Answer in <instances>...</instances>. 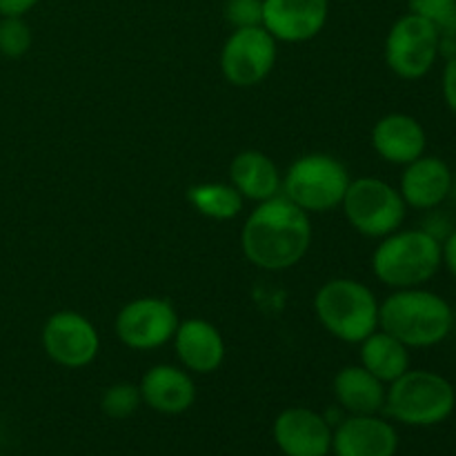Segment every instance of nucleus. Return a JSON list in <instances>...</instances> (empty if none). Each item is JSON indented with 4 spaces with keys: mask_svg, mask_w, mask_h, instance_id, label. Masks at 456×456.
<instances>
[{
    "mask_svg": "<svg viewBox=\"0 0 456 456\" xmlns=\"http://www.w3.org/2000/svg\"><path fill=\"white\" fill-rule=\"evenodd\" d=\"M456 408L454 386L430 370H408L390 383L383 412L412 428L439 426Z\"/></svg>",
    "mask_w": 456,
    "mask_h": 456,
    "instance_id": "20e7f679",
    "label": "nucleus"
},
{
    "mask_svg": "<svg viewBox=\"0 0 456 456\" xmlns=\"http://www.w3.org/2000/svg\"><path fill=\"white\" fill-rule=\"evenodd\" d=\"M314 312L321 325L343 343H361L379 330L377 297L354 279H332L321 285Z\"/></svg>",
    "mask_w": 456,
    "mask_h": 456,
    "instance_id": "39448f33",
    "label": "nucleus"
},
{
    "mask_svg": "<svg viewBox=\"0 0 456 456\" xmlns=\"http://www.w3.org/2000/svg\"><path fill=\"white\" fill-rule=\"evenodd\" d=\"M441 252H444V263L450 270V274L456 279V230L445 239V243H441Z\"/></svg>",
    "mask_w": 456,
    "mask_h": 456,
    "instance_id": "c85d7f7f",
    "label": "nucleus"
},
{
    "mask_svg": "<svg viewBox=\"0 0 456 456\" xmlns=\"http://www.w3.org/2000/svg\"><path fill=\"white\" fill-rule=\"evenodd\" d=\"M399 432L379 414H350L332 432L334 456H395Z\"/></svg>",
    "mask_w": 456,
    "mask_h": 456,
    "instance_id": "ddd939ff",
    "label": "nucleus"
},
{
    "mask_svg": "<svg viewBox=\"0 0 456 456\" xmlns=\"http://www.w3.org/2000/svg\"><path fill=\"white\" fill-rule=\"evenodd\" d=\"M444 263L441 240L428 230H396L379 243L372 270L381 283L395 289L421 288Z\"/></svg>",
    "mask_w": 456,
    "mask_h": 456,
    "instance_id": "7ed1b4c3",
    "label": "nucleus"
},
{
    "mask_svg": "<svg viewBox=\"0 0 456 456\" xmlns=\"http://www.w3.org/2000/svg\"><path fill=\"white\" fill-rule=\"evenodd\" d=\"M310 243V214L281 194L258 203L240 232L245 258L267 272L288 270L301 263Z\"/></svg>",
    "mask_w": 456,
    "mask_h": 456,
    "instance_id": "f257e3e1",
    "label": "nucleus"
},
{
    "mask_svg": "<svg viewBox=\"0 0 456 456\" xmlns=\"http://www.w3.org/2000/svg\"><path fill=\"white\" fill-rule=\"evenodd\" d=\"M141 396L147 408L160 414H183L194 405L196 383L187 370L176 365H154L141 379Z\"/></svg>",
    "mask_w": 456,
    "mask_h": 456,
    "instance_id": "dca6fc26",
    "label": "nucleus"
},
{
    "mask_svg": "<svg viewBox=\"0 0 456 456\" xmlns=\"http://www.w3.org/2000/svg\"><path fill=\"white\" fill-rule=\"evenodd\" d=\"M191 208L212 221H232L243 212V196L225 183H199L187 190Z\"/></svg>",
    "mask_w": 456,
    "mask_h": 456,
    "instance_id": "4be33fe9",
    "label": "nucleus"
},
{
    "mask_svg": "<svg viewBox=\"0 0 456 456\" xmlns=\"http://www.w3.org/2000/svg\"><path fill=\"white\" fill-rule=\"evenodd\" d=\"M454 312L444 297L421 288L396 289L379 305V328L408 347H432L450 337Z\"/></svg>",
    "mask_w": 456,
    "mask_h": 456,
    "instance_id": "f03ea898",
    "label": "nucleus"
},
{
    "mask_svg": "<svg viewBox=\"0 0 456 456\" xmlns=\"http://www.w3.org/2000/svg\"><path fill=\"white\" fill-rule=\"evenodd\" d=\"M334 396L347 414H379L386 405L387 387L363 365H346L332 383Z\"/></svg>",
    "mask_w": 456,
    "mask_h": 456,
    "instance_id": "aec40b11",
    "label": "nucleus"
},
{
    "mask_svg": "<svg viewBox=\"0 0 456 456\" xmlns=\"http://www.w3.org/2000/svg\"><path fill=\"white\" fill-rule=\"evenodd\" d=\"M225 18L234 29L263 25V0H227Z\"/></svg>",
    "mask_w": 456,
    "mask_h": 456,
    "instance_id": "a878e982",
    "label": "nucleus"
},
{
    "mask_svg": "<svg viewBox=\"0 0 456 456\" xmlns=\"http://www.w3.org/2000/svg\"><path fill=\"white\" fill-rule=\"evenodd\" d=\"M40 0H0V16H18L22 18L27 12L38 4Z\"/></svg>",
    "mask_w": 456,
    "mask_h": 456,
    "instance_id": "cd10ccee",
    "label": "nucleus"
},
{
    "mask_svg": "<svg viewBox=\"0 0 456 456\" xmlns=\"http://www.w3.org/2000/svg\"><path fill=\"white\" fill-rule=\"evenodd\" d=\"M178 312L172 301L160 297H142L127 303L116 316V337L129 350L147 352L163 347L176 334Z\"/></svg>",
    "mask_w": 456,
    "mask_h": 456,
    "instance_id": "9d476101",
    "label": "nucleus"
},
{
    "mask_svg": "<svg viewBox=\"0 0 456 456\" xmlns=\"http://www.w3.org/2000/svg\"><path fill=\"white\" fill-rule=\"evenodd\" d=\"M45 354L69 370L87 368L101 350V337L87 316L74 310L56 312L43 328Z\"/></svg>",
    "mask_w": 456,
    "mask_h": 456,
    "instance_id": "9b49d317",
    "label": "nucleus"
},
{
    "mask_svg": "<svg viewBox=\"0 0 456 456\" xmlns=\"http://www.w3.org/2000/svg\"><path fill=\"white\" fill-rule=\"evenodd\" d=\"M439 31L426 18L405 13L392 25L386 38V62L399 78L419 80L439 58Z\"/></svg>",
    "mask_w": 456,
    "mask_h": 456,
    "instance_id": "6e6552de",
    "label": "nucleus"
},
{
    "mask_svg": "<svg viewBox=\"0 0 456 456\" xmlns=\"http://www.w3.org/2000/svg\"><path fill=\"white\" fill-rule=\"evenodd\" d=\"M172 341L181 363L194 374L216 372L225 361V338L216 325L205 319H187L178 323Z\"/></svg>",
    "mask_w": 456,
    "mask_h": 456,
    "instance_id": "2eb2a0df",
    "label": "nucleus"
},
{
    "mask_svg": "<svg viewBox=\"0 0 456 456\" xmlns=\"http://www.w3.org/2000/svg\"><path fill=\"white\" fill-rule=\"evenodd\" d=\"M332 432L328 419L310 408H288L274 419L272 436L285 456H330Z\"/></svg>",
    "mask_w": 456,
    "mask_h": 456,
    "instance_id": "f8f14e48",
    "label": "nucleus"
},
{
    "mask_svg": "<svg viewBox=\"0 0 456 456\" xmlns=\"http://www.w3.org/2000/svg\"><path fill=\"white\" fill-rule=\"evenodd\" d=\"M410 12L426 18L439 31V52L456 53V0H410Z\"/></svg>",
    "mask_w": 456,
    "mask_h": 456,
    "instance_id": "5701e85b",
    "label": "nucleus"
},
{
    "mask_svg": "<svg viewBox=\"0 0 456 456\" xmlns=\"http://www.w3.org/2000/svg\"><path fill=\"white\" fill-rule=\"evenodd\" d=\"M279 40L265 27H243L232 31L221 49V71L234 87H254L270 76L276 65Z\"/></svg>",
    "mask_w": 456,
    "mask_h": 456,
    "instance_id": "1a4fd4ad",
    "label": "nucleus"
},
{
    "mask_svg": "<svg viewBox=\"0 0 456 456\" xmlns=\"http://www.w3.org/2000/svg\"><path fill=\"white\" fill-rule=\"evenodd\" d=\"M328 0H263V27L281 43H305L328 20Z\"/></svg>",
    "mask_w": 456,
    "mask_h": 456,
    "instance_id": "4468645a",
    "label": "nucleus"
},
{
    "mask_svg": "<svg viewBox=\"0 0 456 456\" xmlns=\"http://www.w3.org/2000/svg\"><path fill=\"white\" fill-rule=\"evenodd\" d=\"M341 208L347 223L370 239H386L401 230L408 212L401 191L381 178L350 181Z\"/></svg>",
    "mask_w": 456,
    "mask_h": 456,
    "instance_id": "0eeeda50",
    "label": "nucleus"
},
{
    "mask_svg": "<svg viewBox=\"0 0 456 456\" xmlns=\"http://www.w3.org/2000/svg\"><path fill=\"white\" fill-rule=\"evenodd\" d=\"M230 178L243 199L256 203L274 199L283 190V178L276 163L258 150H245L236 154L230 165Z\"/></svg>",
    "mask_w": 456,
    "mask_h": 456,
    "instance_id": "6ab92c4d",
    "label": "nucleus"
},
{
    "mask_svg": "<svg viewBox=\"0 0 456 456\" xmlns=\"http://www.w3.org/2000/svg\"><path fill=\"white\" fill-rule=\"evenodd\" d=\"M441 89H444V101L450 111L456 114V53L448 58L444 69V80H441Z\"/></svg>",
    "mask_w": 456,
    "mask_h": 456,
    "instance_id": "bb28decb",
    "label": "nucleus"
},
{
    "mask_svg": "<svg viewBox=\"0 0 456 456\" xmlns=\"http://www.w3.org/2000/svg\"><path fill=\"white\" fill-rule=\"evenodd\" d=\"M142 403L141 387L136 383L120 381L105 390L101 399V410L110 419H129Z\"/></svg>",
    "mask_w": 456,
    "mask_h": 456,
    "instance_id": "b1692460",
    "label": "nucleus"
},
{
    "mask_svg": "<svg viewBox=\"0 0 456 456\" xmlns=\"http://www.w3.org/2000/svg\"><path fill=\"white\" fill-rule=\"evenodd\" d=\"M350 181L346 165L334 156L305 154L285 172L283 196L307 214H323L343 203Z\"/></svg>",
    "mask_w": 456,
    "mask_h": 456,
    "instance_id": "423d86ee",
    "label": "nucleus"
},
{
    "mask_svg": "<svg viewBox=\"0 0 456 456\" xmlns=\"http://www.w3.org/2000/svg\"><path fill=\"white\" fill-rule=\"evenodd\" d=\"M454 187L452 172L448 163L436 156H426L405 165V172L401 176V196L405 205L414 209H432L439 208L450 196Z\"/></svg>",
    "mask_w": 456,
    "mask_h": 456,
    "instance_id": "a211bd4d",
    "label": "nucleus"
},
{
    "mask_svg": "<svg viewBox=\"0 0 456 456\" xmlns=\"http://www.w3.org/2000/svg\"><path fill=\"white\" fill-rule=\"evenodd\" d=\"M31 27L18 16H0V53L4 58H22L31 49Z\"/></svg>",
    "mask_w": 456,
    "mask_h": 456,
    "instance_id": "393cba45",
    "label": "nucleus"
},
{
    "mask_svg": "<svg viewBox=\"0 0 456 456\" xmlns=\"http://www.w3.org/2000/svg\"><path fill=\"white\" fill-rule=\"evenodd\" d=\"M374 151L392 165H410L426 154L428 136L423 125L410 114H387L372 129Z\"/></svg>",
    "mask_w": 456,
    "mask_h": 456,
    "instance_id": "f3484780",
    "label": "nucleus"
},
{
    "mask_svg": "<svg viewBox=\"0 0 456 456\" xmlns=\"http://www.w3.org/2000/svg\"><path fill=\"white\" fill-rule=\"evenodd\" d=\"M361 365L386 386L410 370V347L387 332H372L361 341Z\"/></svg>",
    "mask_w": 456,
    "mask_h": 456,
    "instance_id": "412c9836",
    "label": "nucleus"
}]
</instances>
